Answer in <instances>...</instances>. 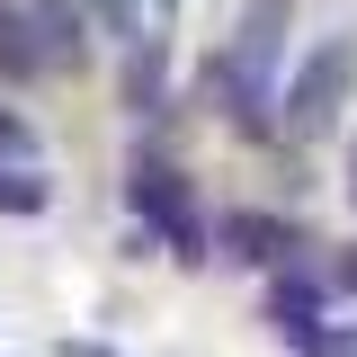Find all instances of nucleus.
<instances>
[{
    "label": "nucleus",
    "instance_id": "7ed1b4c3",
    "mask_svg": "<svg viewBox=\"0 0 357 357\" xmlns=\"http://www.w3.org/2000/svg\"><path fill=\"white\" fill-rule=\"evenodd\" d=\"M126 197H134V215L143 223H161V241H170L178 259H206V223H197V197H188V178L170 170V161H134L126 170Z\"/></svg>",
    "mask_w": 357,
    "mask_h": 357
},
{
    "label": "nucleus",
    "instance_id": "6e6552de",
    "mask_svg": "<svg viewBox=\"0 0 357 357\" xmlns=\"http://www.w3.org/2000/svg\"><path fill=\"white\" fill-rule=\"evenodd\" d=\"M27 152H36V134H27L9 107H0V161H27Z\"/></svg>",
    "mask_w": 357,
    "mask_h": 357
},
{
    "label": "nucleus",
    "instance_id": "f257e3e1",
    "mask_svg": "<svg viewBox=\"0 0 357 357\" xmlns=\"http://www.w3.org/2000/svg\"><path fill=\"white\" fill-rule=\"evenodd\" d=\"M286 27H295V0H250L241 9L223 63L206 72V89L223 98V116H241V126L268 116V89H277V63H286Z\"/></svg>",
    "mask_w": 357,
    "mask_h": 357
},
{
    "label": "nucleus",
    "instance_id": "0eeeda50",
    "mask_svg": "<svg viewBox=\"0 0 357 357\" xmlns=\"http://www.w3.org/2000/svg\"><path fill=\"white\" fill-rule=\"evenodd\" d=\"M45 197H54V188L36 178V161H0V206H9V215H45Z\"/></svg>",
    "mask_w": 357,
    "mask_h": 357
},
{
    "label": "nucleus",
    "instance_id": "1a4fd4ad",
    "mask_svg": "<svg viewBox=\"0 0 357 357\" xmlns=\"http://www.w3.org/2000/svg\"><path fill=\"white\" fill-rule=\"evenodd\" d=\"M349 197H357V170H349Z\"/></svg>",
    "mask_w": 357,
    "mask_h": 357
},
{
    "label": "nucleus",
    "instance_id": "20e7f679",
    "mask_svg": "<svg viewBox=\"0 0 357 357\" xmlns=\"http://www.w3.org/2000/svg\"><path fill=\"white\" fill-rule=\"evenodd\" d=\"M161 98H170V36H143V45H126V107L161 116Z\"/></svg>",
    "mask_w": 357,
    "mask_h": 357
},
{
    "label": "nucleus",
    "instance_id": "423d86ee",
    "mask_svg": "<svg viewBox=\"0 0 357 357\" xmlns=\"http://www.w3.org/2000/svg\"><path fill=\"white\" fill-rule=\"evenodd\" d=\"M223 241H232V259H250V268H277L295 250V232L277 215H223Z\"/></svg>",
    "mask_w": 357,
    "mask_h": 357
},
{
    "label": "nucleus",
    "instance_id": "f03ea898",
    "mask_svg": "<svg viewBox=\"0 0 357 357\" xmlns=\"http://www.w3.org/2000/svg\"><path fill=\"white\" fill-rule=\"evenodd\" d=\"M349 81H357V36H321L286 81V134H321L349 107Z\"/></svg>",
    "mask_w": 357,
    "mask_h": 357
},
{
    "label": "nucleus",
    "instance_id": "39448f33",
    "mask_svg": "<svg viewBox=\"0 0 357 357\" xmlns=\"http://www.w3.org/2000/svg\"><path fill=\"white\" fill-rule=\"evenodd\" d=\"M0 72H9V81L54 72V63H45V36H36V9H18V0H0Z\"/></svg>",
    "mask_w": 357,
    "mask_h": 357
}]
</instances>
